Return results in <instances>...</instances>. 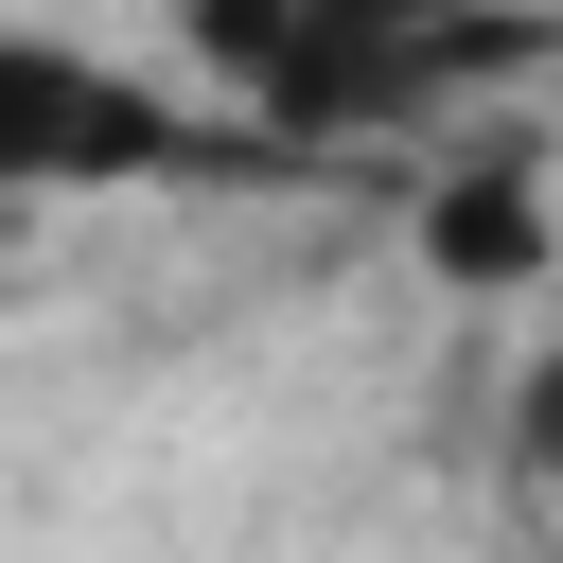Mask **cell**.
<instances>
[{
    "label": "cell",
    "instance_id": "cell-1",
    "mask_svg": "<svg viewBox=\"0 0 563 563\" xmlns=\"http://www.w3.org/2000/svg\"><path fill=\"white\" fill-rule=\"evenodd\" d=\"M229 141L141 88L123 53L88 35H0V194H158V176H211Z\"/></svg>",
    "mask_w": 563,
    "mask_h": 563
},
{
    "label": "cell",
    "instance_id": "cell-2",
    "mask_svg": "<svg viewBox=\"0 0 563 563\" xmlns=\"http://www.w3.org/2000/svg\"><path fill=\"white\" fill-rule=\"evenodd\" d=\"M422 246H440V282H563V158L475 141V158L422 194Z\"/></svg>",
    "mask_w": 563,
    "mask_h": 563
},
{
    "label": "cell",
    "instance_id": "cell-3",
    "mask_svg": "<svg viewBox=\"0 0 563 563\" xmlns=\"http://www.w3.org/2000/svg\"><path fill=\"white\" fill-rule=\"evenodd\" d=\"M176 53L229 88V123L282 88V53H299V0H176Z\"/></svg>",
    "mask_w": 563,
    "mask_h": 563
},
{
    "label": "cell",
    "instance_id": "cell-4",
    "mask_svg": "<svg viewBox=\"0 0 563 563\" xmlns=\"http://www.w3.org/2000/svg\"><path fill=\"white\" fill-rule=\"evenodd\" d=\"M510 457H528V475H563V352L510 387Z\"/></svg>",
    "mask_w": 563,
    "mask_h": 563
}]
</instances>
